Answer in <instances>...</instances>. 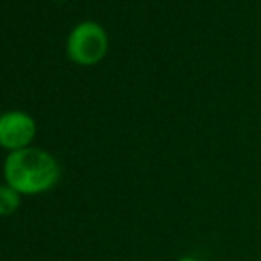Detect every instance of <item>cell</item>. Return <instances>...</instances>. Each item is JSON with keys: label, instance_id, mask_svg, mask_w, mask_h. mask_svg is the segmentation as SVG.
I'll list each match as a JSON object with an SVG mask.
<instances>
[{"label": "cell", "instance_id": "1", "mask_svg": "<svg viewBox=\"0 0 261 261\" xmlns=\"http://www.w3.org/2000/svg\"><path fill=\"white\" fill-rule=\"evenodd\" d=\"M6 185L20 196H38L52 190L61 178L59 162L48 151L25 148L9 153L4 164Z\"/></svg>", "mask_w": 261, "mask_h": 261}, {"label": "cell", "instance_id": "2", "mask_svg": "<svg viewBox=\"0 0 261 261\" xmlns=\"http://www.w3.org/2000/svg\"><path fill=\"white\" fill-rule=\"evenodd\" d=\"M109 39L107 32L96 21H82L71 31L68 38V54L75 62L94 64L107 54Z\"/></svg>", "mask_w": 261, "mask_h": 261}, {"label": "cell", "instance_id": "3", "mask_svg": "<svg viewBox=\"0 0 261 261\" xmlns=\"http://www.w3.org/2000/svg\"><path fill=\"white\" fill-rule=\"evenodd\" d=\"M36 135V123L29 114L11 110L0 116V146L13 151L29 148Z\"/></svg>", "mask_w": 261, "mask_h": 261}, {"label": "cell", "instance_id": "4", "mask_svg": "<svg viewBox=\"0 0 261 261\" xmlns=\"http://www.w3.org/2000/svg\"><path fill=\"white\" fill-rule=\"evenodd\" d=\"M20 206V194L9 185H0V217H9Z\"/></svg>", "mask_w": 261, "mask_h": 261}, {"label": "cell", "instance_id": "5", "mask_svg": "<svg viewBox=\"0 0 261 261\" xmlns=\"http://www.w3.org/2000/svg\"><path fill=\"white\" fill-rule=\"evenodd\" d=\"M178 261H199V259H196V258H179Z\"/></svg>", "mask_w": 261, "mask_h": 261}]
</instances>
